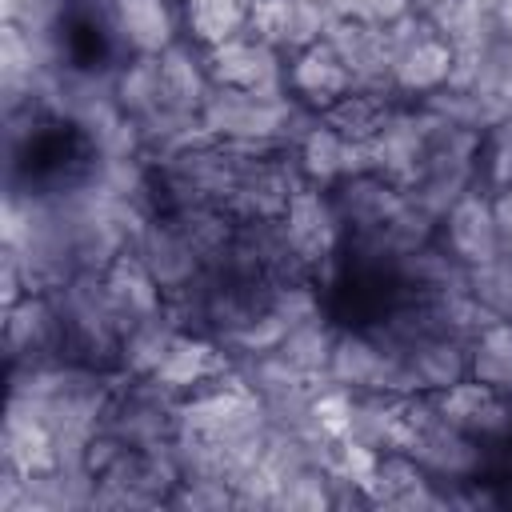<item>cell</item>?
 <instances>
[{
    "mask_svg": "<svg viewBox=\"0 0 512 512\" xmlns=\"http://www.w3.org/2000/svg\"><path fill=\"white\" fill-rule=\"evenodd\" d=\"M404 456H412L432 480L440 484H472L484 472V444L452 428L432 392L408 396V436H404Z\"/></svg>",
    "mask_w": 512,
    "mask_h": 512,
    "instance_id": "1",
    "label": "cell"
},
{
    "mask_svg": "<svg viewBox=\"0 0 512 512\" xmlns=\"http://www.w3.org/2000/svg\"><path fill=\"white\" fill-rule=\"evenodd\" d=\"M392 32V88L400 100H424L436 88L448 84L452 76V44L428 24L424 12H408L396 24H388Z\"/></svg>",
    "mask_w": 512,
    "mask_h": 512,
    "instance_id": "2",
    "label": "cell"
},
{
    "mask_svg": "<svg viewBox=\"0 0 512 512\" xmlns=\"http://www.w3.org/2000/svg\"><path fill=\"white\" fill-rule=\"evenodd\" d=\"M4 348H8L12 372L68 360L64 316L52 292H28L4 308Z\"/></svg>",
    "mask_w": 512,
    "mask_h": 512,
    "instance_id": "3",
    "label": "cell"
},
{
    "mask_svg": "<svg viewBox=\"0 0 512 512\" xmlns=\"http://www.w3.org/2000/svg\"><path fill=\"white\" fill-rule=\"evenodd\" d=\"M280 224H284L288 244L300 252L304 264L316 268V276H324V268L340 256V244L348 236V228L332 204V192L320 184H300L296 196L288 200Z\"/></svg>",
    "mask_w": 512,
    "mask_h": 512,
    "instance_id": "4",
    "label": "cell"
},
{
    "mask_svg": "<svg viewBox=\"0 0 512 512\" xmlns=\"http://www.w3.org/2000/svg\"><path fill=\"white\" fill-rule=\"evenodd\" d=\"M128 248H132L136 260L152 272V280L164 288V296L184 292L188 284H196V280L208 272L204 260H200V252L188 244V236L176 228V220H172L168 212L148 216V220L136 228V236H132Z\"/></svg>",
    "mask_w": 512,
    "mask_h": 512,
    "instance_id": "5",
    "label": "cell"
},
{
    "mask_svg": "<svg viewBox=\"0 0 512 512\" xmlns=\"http://www.w3.org/2000/svg\"><path fill=\"white\" fill-rule=\"evenodd\" d=\"M204 64L216 88H244V92H284V64L280 48L264 44L252 32H240L224 44L204 48Z\"/></svg>",
    "mask_w": 512,
    "mask_h": 512,
    "instance_id": "6",
    "label": "cell"
},
{
    "mask_svg": "<svg viewBox=\"0 0 512 512\" xmlns=\"http://www.w3.org/2000/svg\"><path fill=\"white\" fill-rule=\"evenodd\" d=\"M324 40L336 48V56H340L344 68L352 72V84H356V88L396 96V88H392V56H396V52H392V32H388V24H360V20L332 16Z\"/></svg>",
    "mask_w": 512,
    "mask_h": 512,
    "instance_id": "7",
    "label": "cell"
},
{
    "mask_svg": "<svg viewBox=\"0 0 512 512\" xmlns=\"http://www.w3.org/2000/svg\"><path fill=\"white\" fill-rule=\"evenodd\" d=\"M436 244L464 268L488 264L500 256V236H496V216H492V196L472 188L464 192L436 224Z\"/></svg>",
    "mask_w": 512,
    "mask_h": 512,
    "instance_id": "8",
    "label": "cell"
},
{
    "mask_svg": "<svg viewBox=\"0 0 512 512\" xmlns=\"http://www.w3.org/2000/svg\"><path fill=\"white\" fill-rule=\"evenodd\" d=\"M432 400L452 428H460L464 436H472L480 444H496L512 432V400L472 376H464L460 384H452L444 392H432Z\"/></svg>",
    "mask_w": 512,
    "mask_h": 512,
    "instance_id": "9",
    "label": "cell"
},
{
    "mask_svg": "<svg viewBox=\"0 0 512 512\" xmlns=\"http://www.w3.org/2000/svg\"><path fill=\"white\" fill-rule=\"evenodd\" d=\"M232 368H236V356H232L220 340L200 336V332H180V336L172 340L168 356L160 360L156 380H160L172 396H180V400H184V396H192V392L208 388L212 380L228 376Z\"/></svg>",
    "mask_w": 512,
    "mask_h": 512,
    "instance_id": "10",
    "label": "cell"
},
{
    "mask_svg": "<svg viewBox=\"0 0 512 512\" xmlns=\"http://www.w3.org/2000/svg\"><path fill=\"white\" fill-rule=\"evenodd\" d=\"M284 84L312 112H328L336 100H344L356 88L352 72L344 68V60L336 56V48L328 40L292 52V64H284Z\"/></svg>",
    "mask_w": 512,
    "mask_h": 512,
    "instance_id": "11",
    "label": "cell"
},
{
    "mask_svg": "<svg viewBox=\"0 0 512 512\" xmlns=\"http://www.w3.org/2000/svg\"><path fill=\"white\" fill-rule=\"evenodd\" d=\"M296 160L304 168V180L308 184H320V188H332L348 176H360V172H372V156H368V144H356L348 136H340L336 128H328L324 120H316L308 128V136L296 144Z\"/></svg>",
    "mask_w": 512,
    "mask_h": 512,
    "instance_id": "12",
    "label": "cell"
},
{
    "mask_svg": "<svg viewBox=\"0 0 512 512\" xmlns=\"http://www.w3.org/2000/svg\"><path fill=\"white\" fill-rule=\"evenodd\" d=\"M104 288H108V300H112V308H116L124 332H128L132 324H140V320L164 312V304H168L164 288L152 280V272L136 260L132 248L120 252V256L104 268Z\"/></svg>",
    "mask_w": 512,
    "mask_h": 512,
    "instance_id": "13",
    "label": "cell"
},
{
    "mask_svg": "<svg viewBox=\"0 0 512 512\" xmlns=\"http://www.w3.org/2000/svg\"><path fill=\"white\" fill-rule=\"evenodd\" d=\"M160 64V88H164V104L180 108V112H200L208 92H212V76L204 64V48L196 52L192 44L176 40L172 48H164L156 56Z\"/></svg>",
    "mask_w": 512,
    "mask_h": 512,
    "instance_id": "14",
    "label": "cell"
},
{
    "mask_svg": "<svg viewBox=\"0 0 512 512\" xmlns=\"http://www.w3.org/2000/svg\"><path fill=\"white\" fill-rule=\"evenodd\" d=\"M116 32L136 56H160L176 44V16L168 0H116Z\"/></svg>",
    "mask_w": 512,
    "mask_h": 512,
    "instance_id": "15",
    "label": "cell"
},
{
    "mask_svg": "<svg viewBox=\"0 0 512 512\" xmlns=\"http://www.w3.org/2000/svg\"><path fill=\"white\" fill-rule=\"evenodd\" d=\"M336 336L340 328L324 316V312H312L304 316L300 324L288 328V336L272 348L284 364H292L296 372L312 376V380H328V364H332V348H336Z\"/></svg>",
    "mask_w": 512,
    "mask_h": 512,
    "instance_id": "16",
    "label": "cell"
},
{
    "mask_svg": "<svg viewBox=\"0 0 512 512\" xmlns=\"http://www.w3.org/2000/svg\"><path fill=\"white\" fill-rule=\"evenodd\" d=\"M428 24L452 44V52L464 48H488L496 36V20L480 0H436L428 12Z\"/></svg>",
    "mask_w": 512,
    "mask_h": 512,
    "instance_id": "17",
    "label": "cell"
},
{
    "mask_svg": "<svg viewBox=\"0 0 512 512\" xmlns=\"http://www.w3.org/2000/svg\"><path fill=\"white\" fill-rule=\"evenodd\" d=\"M400 104V96H388V92H368V88H352L344 100H336L328 112H320V120L328 128H336L340 136L356 140V144H368L384 120L392 116V108Z\"/></svg>",
    "mask_w": 512,
    "mask_h": 512,
    "instance_id": "18",
    "label": "cell"
},
{
    "mask_svg": "<svg viewBox=\"0 0 512 512\" xmlns=\"http://www.w3.org/2000/svg\"><path fill=\"white\" fill-rule=\"evenodd\" d=\"M468 376L512 400V320H492L472 336Z\"/></svg>",
    "mask_w": 512,
    "mask_h": 512,
    "instance_id": "19",
    "label": "cell"
},
{
    "mask_svg": "<svg viewBox=\"0 0 512 512\" xmlns=\"http://www.w3.org/2000/svg\"><path fill=\"white\" fill-rule=\"evenodd\" d=\"M248 4L252 0H184V24L192 44L212 48L248 28Z\"/></svg>",
    "mask_w": 512,
    "mask_h": 512,
    "instance_id": "20",
    "label": "cell"
},
{
    "mask_svg": "<svg viewBox=\"0 0 512 512\" xmlns=\"http://www.w3.org/2000/svg\"><path fill=\"white\" fill-rule=\"evenodd\" d=\"M112 96H116V108L124 116H132L136 124L148 120V116H156L160 108H168L164 104V88H160V64H156V56H132V64L120 68Z\"/></svg>",
    "mask_w": 512,
    "mask_h": 512,
    "instance_id": "21",
    "label": "cell"
},
{
    "mask_svg": "<svg viewBox=\"0 0 512 512\" xmlns=\"http://www.w3.org/2000/svg\"><path fill=\"white\" fill-rule=\"evenodd\" d=\"M468 292L496 316V320H512V256H496L488 264L468 268Z\"/></svg>",
    "mask_w": 512,
    "mask_h": 512,
    "instance_id": "22",
    "label": "cell"
},
{
    "mask_svg": "<svg viewBox=\"0 0 512 512\" xmlns=\"http://www.w3.org/2000/svg\"><path fill=\"white\" fill-rule=\"evenodd\" d=\"M336 16L360 20V24H396L400 16L416 12L412 0H328Z\"/></svg>",
    "mask_w": 512,
    "mask_h": 512,
    "instance_id": "23",
    "label": "cell"
},
{
    "mask_svg": "<svg viewBox=\"0 0 512 512\" xmlns=\"http://www.w3.org/2000/svg\"><path fill=\"white\" fill-rule=\"evenodd\" d=\"M492 196V216H496V236H500V252L512 256V184L488 192Z\"/></svg>",
    "mask_w": 512,
    "mask_h": 512,
    "instance_id": "24",
    "label": "cell"
},
{
    "mask_svg": "<svg viewBox=\"0 0 512 512\" xmlns=\"http://www.w3.org/2000/svg\"><path fill=\"white\" fill-rule=\"evenodd\" d=\"M492 20H496V36L512 44V0H500V4L492 8Z\"/></svg>",
    "mask_w": 512,
    "mask_h": 512,
    "instance_id": "25",
    "label": "cell"
}]
</instances>
